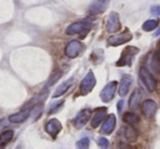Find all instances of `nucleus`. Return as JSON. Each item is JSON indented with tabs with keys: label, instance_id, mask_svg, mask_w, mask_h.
Returning a JSON list of instances; mask_svg holds the SVG:
<instances>
[{
	"label": "nucleus",
	"instance_id": "1",
	"mask_svg": "<svg viewBox=\"0 0 160 149\" xmlns=\"http://www.w3.org/2000/svg\"><path fill=\"white\" fill-rule=\"evenodd\" d=\"M139 49L135 46H127L126 48L123 51L122 55H121L120 59L116 62V66L122 67V66H131L133 64V60L135 58L136 54H138Z\"/></svg>",
	"mask_w": 160,
	"mask_h": 149
},
{
	"label": "nucleus",
	"instance_id": "2",
	"mask_svg": "<svg viewBox=\"0 0 160 149\" xmlns=\"http://www.w3.org/2000/svg\"><path fill=\"white\" fill-rule=\"evenodd\" d=\"M139 79L144 86L146 87V89L148 90V92H153L157 89V82L156 79L152 77L150 72L147 70L146 67H142L139 69Z\"/></svg>",
	"mask_w": 160,
	"mask_h": 149
},
{
	"label": "nucleus",
	"instance_id": "3",
	"mask_svg": "<svg viewBox=\"0 0 160 149\" xmlns=\"http://www.w3.org/2000/svg\"><path fill=\"white\" fill-rule=\"evenodd\" d=\"M96 77H94L93 71L90 70L89 72L85 76V78L82 79L81 83H80V92L82 96H86V94L90 93L92 91V89L96 86Z\"/></svg>",
	"mask_w": 160,
	"mask_h": 149
},
{
	"label": "nucleus",
	"instance_id": "4",
	"mask_svg": "<svg viewBox=\"0 0 160 149\" xmlns=\"http://www.w3.org/2000/svg\"><path fill=\"white\" fill-rule=\"evenodd\" d=\"M91 23L87 21H79V22L71 23L66 29L67 35H75V34H80L82 32H87L91 29Z\"/></svg>",
	"mask_w": 160,
	"mask_h": 149
},
{
	"label": "nucleus",
	"instance_id": "5",
	"mask_svg": "<svg viewBox=\"0 0 160 149\" xmlns=\"http://www.w3.org/2000/svg\"><path fill=\"white\" fill-rule=\"evenodd\" d=\"M116 89H118V81H111L102 89L100 93V98L103 102H110L115 96Z\"/></svg>",
	"mask_w": 160,
	"mask_h": 149
},
{
	"label": "nucleus",
	"instance_id": "6",
	"mask_svg": "<svg viewBox=\"0 0 160 149\" xmlns=\"http://www.w3.org/2000/svg\"><path fill=\"white\" fill-rule=\"evenodd\" d=\"M92 110L91 109H83L77 114V116L73 120V124L77 128H82L91 118Z\"/></svg>",
	"mask_w": 160,
	"mask_h": 149
},
{
	"label": "nucleus",
	"instance_id": "7",
	"mask_svg": "<svg viewBox=\"0 0 160 149\" xmlns=\"http://www.w3.org/2000/svg\"><path fill=\"white\" fill-rule=\"evenodd\" d=\"M82 47H83L82 43L79 42V41H77V40L70 41V42L67 44L66 48H65V54H66L67 57L75 58L79 55L80 52L82 51Z\"/></svg>",
	"mask_w": 160,
	"mask_h": 149
},
{
	"label": "nucleus",
	"instance_id": "8",
	"mask_svg": "<svg viewBox=\"0 0 160 149\" xmlns=\"http://www.w3.org/2000/svg\"><path fill=\"white\" fill-rule=\"evenodd\" d=\"M132 38H133L132 33L126 31V32H124V33L118 34V35L109 37L108 38V44H109L110 46H120V45H123V44H125V43L129 42Z\"/></svg>",
	"mask_w": 160,
	"mask_h": 149
},
{
	"label": "nucleus",
	"instance_id": "9",
	"mask_svg": "<svg viewBox=\"0 0 160 149\" xmlns=\"http://www.w3.org/2000/svg\"><path fill=\"white\" fill-rule=\"evenodd\" d=\"M107 27L109 32H118L121 29V23H120V17L116 12H111L110 16L108 17L107 21Z\"/></svg>",
	"mask_w": 160,
	"mask_h": 149
},
{
	"label": "nucleus",
	"instance_id": "10",
	"mask_svg": "<svg viewBox=\"0 0 160 149\" xmlns=\"http://www.w3.org/2000/svg\"><path fill=\"white\" fill-rule=\"evenodd\" d=\"M142 110L146 117L151 118L153 116V114L156 113V111H157V103L153 100H151V99H147V100H145L142 102Z\"/></svg>",
	"mask_w": 160,
	"mask_h": 149
},
{
	"label": "nucleus",
	"instance_id": "11",
	"mask_svg": "<svg viewBox=\"0 0 160 149\" xmlns=\"http://www.w3.org/2000/svg\"><path fill=\"white\" fill-rule=\"evenodd\" d=\"M31 110H32V107H24L22 111L18 112V113L12 114V115L9 116V122L14 123V124L24 122L25 120H28V117H30Z\"/></svg>",
	"mask_w": 160,
	"mask_h": 149
},
{
	"label": "nucleus",
	"instance_id": "12",
	"mask_svg": "<svg viewBox=\"0 0 160 149\" xmlns=\"http://www.w3.org/2000/svg\"><path fill=\"white\" fill-rule=\"evenodd\" d=\"M120 136L127 142H134L137 139V132L131 126H124L121 128Z\"/></svg>",
	"mask_w": 160,
	"mask_h": 149
},
{
	"label": "nucleus",
	"instance_id": "13",
	"mask_svg": "<svg viewBox=\"0 0 160 149\" xmlns=\"http://www.w3.org/2000/svg\"><path fill=\"white\" fill-rule=\"evenodd\" d=\"M60 131H62V124H60L59 121L56 120V118L49 120L48 122L46 123V125H45V132H46L47 134H49L51 136H53V137H55Z\"/></svg>",
	"mask_w": 160,
	"mask_h": 149
},
{
	"label": "nucleus",
	"instance_id": "14",
	"mask_svg": "<svg viewBox=\"0 0 160 149\" xmlns=\"http://www.w3.org/2000/svg\"><path fill=\"white\" fill-rule=\"evenodd\" d=\"M115 125H116L115 115H114V114H110L107 117V120H105V122L103 123L102 127H101V132H102L103 134L110 135V134L114 131V128H115Z\"/></svg>",
	"mask_w": 160,
	"mask_h": 149
},
{
	"label": "nucleus",
	"instance_id": "15",
	"mask_svg": "<svg viewBox=\"0 0 160 149\" xmlns=\"http://www.w3.org/2000/svg\"><path fill=\"white\" fill-rule=\"evenodd\" d=\"M105 116H107V107H99L91 120V126L93 128H97L101 124V122L104 120Z\"/></svg>",
	"mask_w": 160,
	"mask_h": 149
},
{
	"label": "nucleus",
	"instance_id": "16",
	"mask_svg": "<svg viewBox=\"0 0 160 149\" xmlns=\"http://www.w3.org/2000/svg\"><path fill=\"white\" fill-rule=\"evenodd\" d=\"M147 64L149 65V69L155 73H160V59L158 57L157 53H153L149 55Z\"/></svg>",
	"mask_w": 160,
	"mask_h": 149
},
{
	"label": "nucleus",
	"instance_id": "17",
	"mask_svg": "<svg viewBox=\"0 0 160 149\" xmlns=\"http://www.w3.org/2000/svg\"><path fill=\"white\" fill-rule=\"evenodd\" d=\"M132 82H133V78H132L131 76H126L122 79L120 88H118V94H120L121 97L125 96V94L128 92L129 88H131V86H132Z\"/></svg>",
	"mask_w": 160,
	"mask_h": 149
},
{
	"label": "nucleus",
	"instance_id": "18",
	"mask_svg": "<svg viewBox=\"0 0 160 149\" xmlns=\"http://www.w3.org/2000/svg\"><path fill=\"white\" fill-rule=\"evenodd\" d=\"M110 0H100L98 2L93 3L91 7L89 8V11L91 14H97L103 12L108 7V3H109Z\"/></svg>",
	"mask_w": 160,
	"mask_h": 149
},
{
	"label": "nucleus",
	"instance_id": "19",
	"mask_svg": "<svg viewBox=\"0 0 160 149\" xmlns=\"http://www.w3.org/2000/svg\"><path fill=\"white\" fill-rule=\"evenodd\" d=\"M140 100H142V92L139 91L138 89H135L134 92L132 93L131 98H129V109L132 110H136L138 107H139Z\"/></svg>",
	"mask_w": 160,
	"mask_h": 149
},
{
	"label": "nucleus",
	"instance_id": "20",
	"mask_svg": "<svg viewBox=\"0 0 160 149\" xmlns=\"http://www.w3.org/2000/svg\"><path fill=\"white\" fill-rule=\"evenodd\" d=\"M72 83H73V78H69L68 80H66L64 83H62V85H60L59 87L56 89V91L54 92L53 98H58V97H62L65 92L68 91V89L71 87V85H72Z\"/></svg>",
	"mask_w": 160,
	"mask_h": 149
},
{
	"label": "nucleus",
	"instance_id": "21",
	"mask_svg": "<svg viewBox=\"0 0 160 149\" xmlns=\"http://www.w3.org/2000/svg\"><path fill=\"white\" fill-rule=\"evenodd\" d=\"M47 96H48V91H43L42 93H40L38 96L32 98L31 100H30L29 102L25 104L24 107H33L34 105H38V103H42L43 101L47 98Z\"/></svg>",
	"mask_w": 160,
	"mask_h": 149
},
{
	"label": "nucleus",
	"instance_id": "22",
	"mask_svg": "<svg viewBox=\"0 0 160 149\" xmlns=\"http://www.w3.org/2000/svg\"><path fill=\"white\" fill-rule=\"evenodd\" d=\"M13 137V131H5L0 134V147H5Z\"/></svg>",
	"mask_w": 160,
	"mask_h": 149
},
{
	"label": "nucleus",
	"instance_id": "23",
	"mask_svg": "<svg viewBox=\"0 0 160 149\" xmlns=\"http://www.w3.org/2000/svg\"><path fill=\"white\" fill-rule=\"evenodd\" d=\"M123 121L129 125H135L139 122V117L135 113H133V112H127L123 116Z\"/></svg>",
	"mask_w": 160,
	"mask_h": 149
},
{
	"label": "nucleus",
	"instance_id": "24",
	"mask_svg": "<svg viewBox=\"0 0 160 149\" xmlns=\"http://www.w3.org/2000/svg\"><path fill=\"white\" fill-rule=\"evenodd\" d=\"M158 24H159V20H158V19H149V20H147L146 22L142 24V30H144L145 32L153 31V30L158 27Z\"/></svg>",
	"mask_w": 160,
	"mask_h": 149
},
{
	"label": "nucleus",
	"instance_id": "25",
	"mask_svg": "<svg viewBox=\"0 0 160 149\" xmlns=\"http://www.w3.org/2000/svg\"><path fill=\"white\" fill-rule=\"evenodd\" d=\"M62 76V71H57V72H56L55 75H54V76L52 77L51 79H49L48 82H47L46 85H45V88L51 87V86H53L55 82H57V81L59 80V78H60Z\"/></svg>",
	"mask_w": 160,
	"mask_h": 149
},
{
	"label": "nucleus",
	"instance_id": "26",
	"mask_svg": "<svg viewBox=\"0 0 160 149\" xmlns=\"http://www.w3.org/2000/svg\"><path fill=\"white\" fill-rule=\"evenodd\" d=\"M89 144H90V142L88 138H82V139H80L79 142H77V147L81 149H86L89 147Z\"/></svg>",
	"mask_w": 160,
	"mask_h": 149
},
{
	"label": "nucleus",
	"instance_id": "27",
	"mask_svg": "<svg viewBox=\"0 0 160 149\" xmlns=\"http://www.w3.org/2000/svg\"><path fill=\"white\" fill-rule=\"evenodd\" d=\"M98 145L101 147V148H108V147L110 146V142H109V139H107V138L100 137L98 140Z\"/></svg>",
	"mask_w": 160,
	"mask_h": 149
},
{
	"label": "nucleus",
	"instance_id": "28",
	"mask_svg": "<svg viewBox=\"0 0 160 149\" xmlns=\"http://www.w3.org/2000/svg\"><path fill=\"white\" fill-rule=\"evenodd\" d=\"M62 104H64V101H60V102H57L56 104L51 105V110L48 111V113H49V114L55 113L56 111H58V110H59V107H62Z\"/></svg>",
	"mask_w": 160,
	"mask_h": 149
},
{
	"label": "nucleus",
	"instance_id": "29",
	"mask_svg": "<svg viewBox=\"0 0 160 149\" xmlns=\"http://www.w3.org/2000/svg\"><path fill=\"white\" fill-rule=\"evenodd\" d=\"M150 10L152 14H155V16H157V17L160 16V6H152Z\"/></svg>",
	"mask_w": 160,
	"mask_h": 149
},
{
	"label": "nucleus",
	"instance_id": "30",
	"mask_svg": "<svg viewBox=\"0 0 160 149\" xmlns=\"http://www.w3.org/2000/svg\"><path fill=\"white\" fill-rule=\"evenodd\" d=\"M7 123H8L7 120H0V131H2L3 128H6Z\"/></svg>",
	"mask_w": 160,
	"mask_h": 149
},
{
	"label": "nucleus",
	"instance_id": "31",
	"mask_svg": "<svg viewBox=\"0 0 160 149\" xmlns=\"http://www.w3.org/2000/svg\"><path fill=\"white\" fill-rule=\"evenodd\" d=\"M123 104H124V101L123 100H120L118 102V105H116V107H118V112H121L123 109Z\"/></svg>",
	"mask_w": 160,
	"mask_h": 149
},
{
	"label": "nucleus",
	"instance_id": "32",
	"mask_svg": "<svg viewBox=\"0 0 160 149\" xmlns=\"http://www.w3.org/2000/svg\"><path fill=\"white\" fill-rule=\"evenodd\" d=\"M158 35H160V27H159V30L156 32V36H158Z\"/></svg>",
	"mask_w": 160,
	"mask_h": 149
},
{
	"label": "nucleus",
	"instance_id": "33",
	"mask_svg": "<svg viewBox=\"0 0 160 149\" xmlns=\"http://www.w3.org/2000/svg\"><path fill=\"white\" fill-rule=\"evenodd\" d=\"M158 57H159V59H160V46H159V51H158Z\"/></svg>",
	"mask_w": 160,
	"mask_h": 149
}]
</instances>
